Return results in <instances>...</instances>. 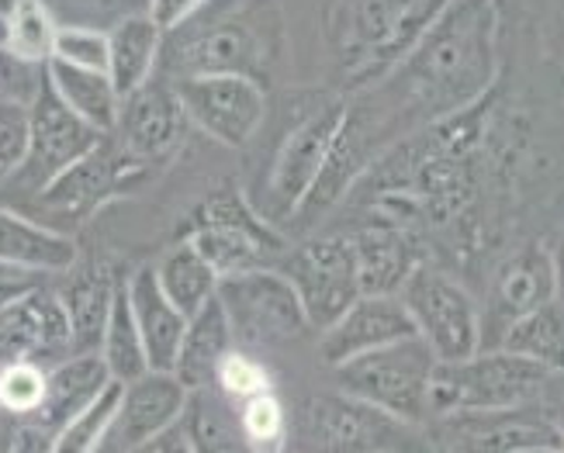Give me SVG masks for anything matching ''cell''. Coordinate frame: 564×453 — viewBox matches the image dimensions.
<instances>
[{
    "label": "cell",
    "mask_w": 564,
    "mask_h": 453,
    "mask_svg": "<svg viewBox=\"0 0 564 453\" xmlns=\"http://www.w3.org/2000/svg\"><path fill=\"white\" fill-rule=\"evenodd\" d=\"M35 284H42V277L24 273V270H14V267H8V263H0V305H8L11 298L24 294V291L35 288Z\"/></svg>",
    "instance_id": "cell-42"
},
{
    "label": "cell",
    "mask_w": 564,
    "mask_h": 453,
    "mask_svg": "<svg viewBox=\"0 0 564 453\" xmlns=\"http://www.w3.org/2000/svg\"><path fill=\"white\" fill-rule=\"evenodd\" d=\"M267 24L257 11H236L215 18L205 29H194L170 48V69L177 77H205V73H239L253 77L267 66Z\"/></svg>",
    "instance_id": "cell-10"
},
{
    "label": "cell",
    "mask_w": 564,
    "mask_h": 453,
    "mask_svg": "<svg viewBox=\"0 0 564 453\" xmlns=\"http://www.w3.org/2000/svg\"><path fill=\"white\" fill-rule=\"evenodd\" d=\"M80 260L77 242L53 225L0 205V263L35 277H59Z\"/></svg>",
    "instance_id": "cell-21"
},
{
    "label": "cell",
    "mask_w": 564,
    "mask_h": 453,
    "mask_svg": "<svg viewBox=\"0 0 564 453\" xmlns=\"http://www.w3.org/2000/svg\"><path fill=\"white\" fill-rule=\"evenodd\" d=\"M451 0H329V42L354 87L381 80Z\"/></svg>",
    "instance_id": "cell-2"
},
{
    "label": "cell",
    "mask_w": 564,
    "mask_h": 453,
    "mask_svg": "<svg viewBox=\"0 0 564 453\" xmlns=\"http://www.w3.org/2000/svg\"><path fill=\"white\" fill-rule=\"evenodd\" d=\"M354 239L357 254V273L364 294H399L412 270L420 267V249L402 225L391 222H371Z\"/></svg>",
    "instance_id": "cell-24"
},
{
    "label": "cell",
    "mask_w": 564,
    "mask_h": 453,
    "mask_svg": "<svg viewBox=\"0 0 564 453\" xmlns=\"http://www.w3.org/2000/svg\"><path fill=\"white\" fill-rule=\"evenodd\" d=\"M45 77H48V84H53V90L59 94L63 105L73 115H80L90 129H97L101 136L115 132L121 97H118V90H115V84L105 69H80V66L59 63V60H48Z\"/></svg>",
    "instance_id": "cell-28"
},
{
    "label": "cell",
    "mask_w": 564,
    "mask_h": 453,
    "mask_svg": "<svg viewBox=\"0 0 564 453\" xmlns=\"http://www.w3.org/2000/svg\"><path fill=\"white\" fill-rule=\"evenodd\" d=\"M8 453H53V433H45L35 422H21L8 443Z\"/></svg>",
    "instance_id": "cell-40"
},
{
    "label": "cell",
    "mask_w": 564,
    "mask_h": 453,
    "mask_svg": "<svg viewBox=\"0 0 564 453\" xmlns=\"http://www.w3.org/2000/svg\"><path fill=\"white\" fill-rule=\"evenodd\" d=\"M174 90L191 125L229 149H242L267 118V94L260 80L239 73H205L177 77Z\"/></svg>",
    "instance_id": "cell-9"
},
{
    "label": "cell",
    "mask_w": 564,
    "mask_h": 453,
    "mask_svg": "<svg viewBox=\"0 0 564 453\" xmlns=\"http://www.w3.org/2000/svg\"><path fill=\"white\" fill-rule=\"evenodd\" d=\"M399 298L415 325V336L433 349L440 364L468 360L481 349L485 330L475 298L444 270L420 263Z\"/></svg>",
    "instance_id": "cell-6"
},
{
    "label": "cell",
    "mask_w": 564,
    "mask_h": 453,
    "mask_svg": "<svg viewBox=\"0 0 564 453\" xmlns=\"http://www.w3.org/2000/svg\"><path fill=\"white\" fill-rule=\"evenodd\" d=\"M499 73V0H451L367 97L391 129L436 125L475 108Z\"/></svg>",
    "instance_id": "cell-1"
},
{
    "label": "cell",
    "mask_w": 564,
    "mask_h": 453,
    "mask_svg": "<svg viewBox=\"0 0 564 453\" xmlns=\"http://www.w3.org/2000/svg\"><path fill=\"white\" fill-rule=\"evenodd\" d=\"M160 56L163 32L145 11L118 18L108 29V77L118 97H129L142 84H150L160 66Z\"/></svg>",
    "instance_id": "cell-27"
},
{
    "label": "cell",
    "mask_w": 564,
    "mask_h": 453,
    "mask_svg": "<svg viewBox=\"0 0 564 453\" xmlns=\"http://www.w3.org/2000/svg\"><path fill=\"white\" fill-rule=\"evenodd\" d=\"M194 246L202 249V257L218 270V277L271 267L284 257V239L260 212L239 191L223 187L215 191L202 212L194 215L191 236Z\"/></svg>",
    "instance_id": "cell-7"
},
{
    "label": "cell",
    "mask_w": 564,
    "mask_h": 453,
    "mask_svg": "<svg viewBox=\"0 0 564 453\" xmlns=\"http://www.w3.org/2000/svg\"><path fill=\"white\" fill-rule=\"evenodd\" d=\"M191 391L174 370H145L121 385L111 436L126 450L150 446L160 433L184 419Z\"/></svg>",
    "instance_id": "cell-17"
},
{
    "label": "cell",
    "mask_w": 564,
    "mask_h": 453,
    "mask_svg": "<svg viewBox=\"0 0 564 453\" xmlns=\"http://www.w3.org/2000/svg\"><path fill=\"white\" fill-rule=\"evenodd\" d=\"M551 260H554V284H557V298L564 301V236L557 239V246L551 249Z\"/></svg>",
    "instance_id": "cell-44"
},
{
    "label": "cell",
    "mask_w": 564,
    "mask_h": 453,
    "mask_svg": "<svg viewBox=\"0 0 564 453\" xmlns=\"http://www.w3.org/2000/svg\"><path fill=\"white\" fill-rule=\"evenodd\" d=\"M415 336V325L399 294H360L329 330H323L318 357L326 367H343L371 349Z\"/></svg>",
    "instance_id": "cell-15"
},
{
    "label": "cell",
    "mask_w": 564,
    "mask_h": 453,
    "mask_svg": "<svg viewBox=\"0 0 564 453\" xmlns=\"http://www.w3.org/2000/svg\"><path fill=\"white\" fill-rule=\"evenodd\" d=\"M232 412H236V430H239V440L247 446V453H284L288 450L291 425H288V412H284L274 388L236 401Z\"/></svg>",
    "instance_id": "cell-32"
},
{
    "label": "cell",
    "mask_w": 564,
    "mask_h": 453,
    "mask_svg": "<svg viewBox=\"0 0 564 453\" xmlns=\"http://www.w3.org/2000/svg\"><path fill=\"white\" fill-rule=\"evenodd\" d=\"M126 294L139 325L150 370H174L177 349L187 330V315L163 294L153 267H139L132 277H126Z\"/></svg>",
    "instance_id": "cell-22"
},
{
    "label": "cell",
    "mask_w": 564,
    "mask_h": 453,
    "mask_svg": "<svg viewBox=\"0 0 564 453\" xmlns=\"http://www.w3.org/2000/svg\"><path fill=\"white\" fill-rule=\"evenodd\" d=\"M118 398H121V381H111L84 412L66 419L53 433V453H97L101 450L111 440Z\"/></svg>",
    "instance_id": "cell-33"
},
{
    "label": "cell",
    "mask_w": 564,
    "mask_h": 453,
    "mask_svg": "<svg viewBox=\"0 0 564 453\" xmlns=\"http://www.w3.org/2000/svg\"><path fill=\"white\" fill-rule=\"evenodd\" d=\"M184 129L187 115L174 84L150 80L129 97H121L111 139L132 166H150L174 153L184 139Z\"/></svg>",
    "instance_id": "cell-14"
},
{
    "label": "cell",
    "mask_w": 564,
    "mask_h": 453,
    "mask_svg": "<svg viewBox=\"0 0 564 453\" xmlns=\"http://www.w3.org/2000/svg\"><path fill=\"white\" fill-rule=\"evenodd\" d=\"M208 4L212 0H145V14L156 21V29L163 35H170L198 18Z\"/></svg>",
    "instance_id": "cell-39"
},
{
    "label": "cell",
    "mask_w": 564,
    "mask_h": 453,
    "mask_svg": "<svg viewBox=\"0 0 564 453\" xmlns=\"http://www.w3.org/2000/svg\"><path fill=\"white\" fill-rule=\"evenodd\" d=\"M145 453H198V446H194L187 425L177 422V425H170L166 433H160L150 446H145Z\"/></svg>",
    "instance_id": "cell-41"
},
{
    "label": "cell",
    "mask_w": 564,
    "mask_h": 453,
    "mask_svg": "<svg viewBox=\"0 0 564 453\" xmlns=\"http://www.w3.org/2000/svg\"><path fill=\"white\" fill-rule=\"evenodd\" d=\"M53 60L80 66V69H105L108 73V32L94 24H63L56 32Z\"/></svg>",
    "instance_id": "cell-38"
},
{
    "label": "cell",
    "mask_w": 564,
    "mask_h": 453,
    "mask_svg": "<svg viewBox=\"0 0 564 453\" xmlns=\"http://www.w3.org/2000/svg\"><path fill=\"white\" fill-rule=\"evenodd\" d=\"M45 377H48V367L32 364V360L0 367V412L14 416L21 422H32L45 398Z\"/></svg>",
    "instance_id": "cell-35"
},
{
    "label": "cell",
    "mask_w": 564,
    "mask_h": 453,
    "mask_svg": "<svg viewBox=\"0 0 564 453\" xmlns=\"http://www.w3.org/2000/svg\"><path fill=\"white\" fill-rule=\"evenodd\" d=\"M444 453H520L527 446L564 443V436L527 409L506 412H454L444 416Z\"/></svg>",
    "instance_id": "cell-19"
},
{
    "label": "cell",
    "mask_w": 564,
    "mask_h": 453,
    "mask_svg": "<svg viewBox=\"0 0 564 453\" xmlns=\"http://www.w3.org/2000/svg\"><path fill=\"white\" fill-rule=\"evenodd\" d=\"M73 354V330L63 298L45 281L0 305V367L32 360L53 367Z\"/></svg>",
    "instance_id": "cell-13"
},
{
    "label": "cell",
    "mask_w": 564,
    "mask_h": 453,
    "mask_svg": "<svg viewBox=\"0 0 564 453\" xmlns=\"http://www.w3.org/2000/svg\"><path fill=\"white\" fill-rule=\"evenodd\" d=\"M278 270L291 281L294 294H299L305 309L308 330L315 333L329 330V325L364 294L350 236L308 239L299 249L284 254Z\"/></svg>",
    "instance_id": "cell-8"
},
{
    "label": "cell",
    "mask_w": 564,
    "mask_h": 453,
    "mask_svg": "<svg viewBox=\"0 0 564 453\" xmlns=\"http://www.w3.org/2000/svg\"><path fill=\"white\" fill-rule=\"evenodd\" d=\"M229 349H236V336H232V325H229L223 301L215 294L205 309L187 315V330H184V339L177 349L174 374L181 377L187 391L212 388L215 370L229 357Z\"/></svg>",
    "instance_id": "cell-26"
},
{
    "label": "cell",
    "mask_w": 564,
    "mask_h": 453,
    "mask_svg": "<svg viewBox=\"0 0 564 453\" xmlns=\"http://www.w3.org/2000/svg\"><path fill=\"white\" fill-rule=\"evenodd\" d=\"M433 370H436L433 349L420 336H405L399 343H388L381 349H371V354L336 367V381L343 395H354L391 419L420 422L430 416Z\"/></svg>",
    "instance_id": "cell-4"
},
{
    "label": "cell",
    "mask_w": 564,
    "mask_h": 453,
    "mask_svg": "<svg viewBox=\"0 0 564 453\" xmlns=\"http://www.w3.org/2000/svg\"><path fill=\"white\" fill-rule=\"evenodd\" d=\"M218 301L242 349H274L308 333L302 301L278 267L226 273L218 281Z\"/></svg>",
    "instance_id": "cell-5"
},
{
    "label": "cell",
    "mask_w": 564,
    "mask_h": 453,
    "mask_svg": "<svg viewBox=\"0 0 564 453\" xmlns=\"http://www.w3.org/2000/svg\"><path fill=\"white\" fill-rule=\"evenodd\" d=\"M129 170H135V166L121 157V149L115 145V139L105 136L101 145H94L84 160L66 166L53 184H45L35 194L39 208L45 215H53V218L80 222V218L94 215L108 197H115L121 191Z\"/></svg>",
    "instance_id": "cell-16"
},
{
    "label": "cell",
    "mask_w": 564,
    "mask_h": 453,
    "mask_svg": "<svg viewBox=\"0 0 564 453\" xmlns=\"http://www.w3.org/2000/svg\"><path fill=\"white\" fill-rule=\"evenodd\" d=\"M101 132L73 115L59 94L42 80L35 100H32V136H29V157H24L21 170L11 177L8 187H18L21 194H39L45 184H53L66 166L84 160L94 145H101Z\"/></svg>",
    "instance_id": "cell-11"
},
{
    "label": "cell",
    "mask_w": 564,
    "mask_h": 453,
    "mask_svg": "<svg viewBox=\"0 0 564 453\" xmlns=\"http://www.w3.org/2000/svg\"><path fill=\"white\" fill-rule=\"evenodd\" d=\"M308 436L323 453H375L399 430L391 419L354 395H323L308 401Z\"/></svg>",
    "instance_id": "cell-18"
},
{
    "label": "cell",
    "mask_w": 564,
    "mask_h": 453,
    "mask_svg": "<svg viewBox=\"0 0 564 453\" xmlns=\"http://www.w3.org/2000/svg\"><path fill=\"white\" fill-rule=\"evenodd\" d=\"M59 277H63V284L56 291H59L63 309L69 315L73 354H97L121 277H115L111 267L97 263V260H90V263L77 260Z\"/></svg>",
    "instance_id": "cell-23"
},
{
    "label": "cell",
    "mask_w": 564,
    "mask_h": 453,
    "mask_svg": "<svg viewBox=\"0 0 564 453\" xmlns=\"http://www.w3.org/2000/svg\"><path fill=\"white\" fill-rule=\"evenodd\" d=\"M499 346L509 349V354L544 364L554 374H564V301L551 298L547 305L509 322L499 336Z\"/></svg>",
    "instance_id": "cell-30"
},
{
    "label": "cell",
    "mask_w": 564,
    "mask_h": 453,
    "mask_svg": "<svg viewBox=\"0 0 564 453\" xmlns=\"http://www.w3.org/2000/svg\"><path fill=\"white\" fill-rule=\"evenodd\" d=\"M551 298H557L551 249L541 242H530V246L517 249V254L496 270L492 305H488L492 309V325L502 336L509 322H517L527 312L547 305Z\"/></svg>",
    "instance_id": "cell-20"
},
{
    "label": "cell",
    "mask_w": 564,
    "mask_h": 453,
    "mask_svg": "<svg viewBox=\"0 0 564 453\" xmlns=\"http://www.w3.org/2000/svg\"><path fill=\"white\" fill-rule=\"evenodd\" d=\"M56 32H59V21L45 0H18L4 48L24 63L45 66L48 60H53Z\"/></svg>",
    "instance_id": "cell-34"
},
{
    "label": "cell",
    "mask_w": 564,
    "mask_h": 453,
    "mask_svg": "<svg viewBox=\"0 0 564 453\" xmlns=\"http://www.w3.org/2000/svg\"><path fill=\"white\" fill-rule=\"evenodd\" d=\"M153 270H156V281H160L163 294L174 301L184 315H194L198 309H205L218 294V281H223L218 270L202 257V249L191 239L170 246L153 263Z\"/></svg>",
    "instance_id": "cell-29"
},
{
    "label": "cell",
    "mask_w": 564,
    "mask_h": 453,
    "mask_svg": "<svg viewBox=\"0 0 564 453\" xmlns=\"http://www.w3.org/2000/svg\"><path fill=\"white\" fill-rule=\"evenodd\" d=\"M554 370L509 349H478L468 360L440 364L430 381V416L527 409L554 381Z\"/></svg>",
    "instance_id": "cell-3"
},
{
    "label": "cell",
    "mask_w": 564,
    "mask_h": 453,
    "mask_svg": "<svg viewBox=\"0 0 564 453\" xmlns=\"http://www.w3.org/2000/svg\"><path fill=\"white\" fill-rule=\"evenodd\" d=\"M97 354H101L111 381H135L139 374L150 370V360H145V346H142V336H139V325H135V315H132V305H129V294H126V277L118 281V291H115V301H111V312H108V322H105V336H101V346H97Z\"/></svg>",
    "instance_id": "cell-31"
},
{
    "label": "cell",
    "mask_w": 564,
    "mask_h": 453,
    "mask_svg": "<svg viewBox=\"0 0 564 453\" xmlns=\"http://www.w3.org/2000/svg\"><path fill=\"white\" fill-rule=\"evenodd\" d=\"M66 4H77L84 11H90V8H97V11H121L126 4H132V0H66ZM142 4H145V0H142ZM121 18H126V11H121Z\"/></svg>",
    "instance_id": "cell-43"
},
{
    "label": "cell",
    "mask_w": 564,
    "mask_h": 453,
    "mask_svg": "<svg viewBox=\"0 0 564 453\" xmlns=\"http://www.w3.org/2000/svg\"><path fill=\"white\" fill-rule=\"evenodd\" d=\"M212 388L223 395L229 406H236V401L260 395L274 385H271V370H267V364H260V357L253 354V349L236 346V349H229V357L218 364Z\"/></svg>",
    "instance_id": "cell-37"
},
{
    "label": "cell",
    "mask_w": 564,
    "mask_h": 453,
    "mask_svg": "<svg viewBox=\"0 0 564 453\" xmlns=\"http://www.w3.org/2000/svg\"><path fill=\"white\" fill-rule=\"evenodd\" d=\"M520 453H564V443H547V446H527Z\"/></svg>",
    "instance_id": "cell-46"
},
{
    "label": "cell",
    "mask_w": 564,
    "mask_h": 453,
    "mask_svg": "<svg viewBox=\"0 0 564 453\" xmlns=\"http://www.w3.org/2000/svg\"><path fill=\"white\" fill-rule=\"evenodd\" d=\"M343 115H347V100H339V97L323 100V105L308 108L294 121V129L278 145L271 181H267V191H271L278 215L302 212V205L318 181V173H323L329 160V149L336 142Z\"/></svg>",
    "instance_id": "cell-12"
},
{
    "label": "cell",
    "mask_w": 564,
    "mask_h": 453,
    "mask_svg": "<svg viewBox=\"0 0 564 453\" xmlns=\"http://www.w3.org/2000/svg\"><path fill=\"white\" fill-rule=\"evenodd\" d=\"M29 136H32V100L0 94V187L11 184L24 157H29Z\"/></svg>",
    "instance_id": "cell-36"
},
{
    "label": "cell",
    "mask_w": 564,
    "mask_h": 453,
    "mask_svg": "<svg viewBox=\"0 0 564 453\" xmlns=\"http://www.w3.org/2000/svg\"><path fill=\"white\" fill-rule=\"evenodd\" d=\"M108 385H111V374L101 354H69L66 360L48 367L45 398L32 422L42 425L45 433H56L66 419L84 412Z\"/></svg>",
    "instance_id": "cell-25"
},
{
    "label": "cell",
    "mask_w": 564,
    "mask_h": 453,
    "mask_svg": "<svg viewBox=\"0 0 564 453\" xmlns=\"http://www.w3.org/2000/svg\"><path fill=\"white\" fill-rule=\"evenodd\" d=\"M14 8H18V0H0V48H4L8 29H11V18H14Z\"/></svg>",
    "instance_id": "cell-45"
}]
</instances>
